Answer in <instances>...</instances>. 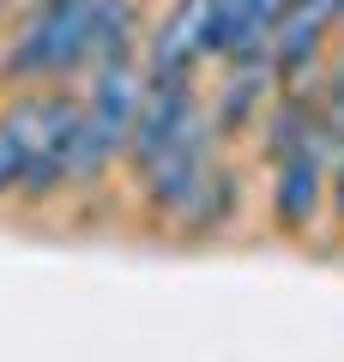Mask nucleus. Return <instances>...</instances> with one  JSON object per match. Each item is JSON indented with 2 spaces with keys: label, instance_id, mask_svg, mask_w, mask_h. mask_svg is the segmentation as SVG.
Wrapping results in <instances>:
<instances>
[{
  "label": "nucleus",
  "instance_id": "9",
  "mask_svg": "<svg viewBox=\"0 0 344 362\" xmlns=\"http://www.w3.org/2000/svg\"><path fill=\"white\" fill-rule=\"evenodd\" d=\"M272 78H278L272 54H254V61H229L224 90H217V103L205 109V115H212V127H217V139H224V133H242L248 121H254V103L266 97Z\"/></svg>",
  "mask_w": 344,
  "mask_h": 362
},
{
  "label": "nucleus",
  "instance_id": "5",
  "mask_svg": "<svg viewBox=\"0 0 344 362\" xmlns=\"http://www.w3.org/2000/svg\"><path fill=\"white\" fill-rule=\"evenodd\" d=\"M193 121H205L193 78H164V73H151V66H145V97H139V121H133L127 163L139 169L145 157H157L169 139H181Z\"/></svg>",
  "mask_w": 344,
  "mask_h": 362
},
{
  "label": "nucleus",
  "instance_id": "2",
  "mask_svg": "<svg viewBox=\"0 0 344 362\" xmlns=\"http://www.w3.org/2000/svg\"><path fill=\"white\" fill-rule=\"evenodd\" d=\"M145 73L133 54L91 66V97L79 103V151H73V181L109 175L133 145V121H139Z\"/></svg>",
  "mask_w": 344,
  "mask_h": 362
},
{
  "label": "nucleus",
  "instance_id": "6",
  "mask_svg": "<svg viewBox=\"0 0 344 362\" xmlns=\"http://www.w3.org/2000/svg\"><path fill=\"white\" fill-rule=\"evenodd\" d=\"M320 199H326V139L272 163V218H278V230L302 235L314 223Z\"/></svg>",
  "mask_w": 344,
  "mask_h": 362
},
{
  "label": "nucleus",
  "instance_id": "8",
  "mask_svg": "<svg viewBox=\"0 0 344 362\" xmlns=\"http://www.w3.org/2000/svg\"><path fill=\"white\" fill-rule=\"evenodd\" d=\"M320 139H332L326 103H314L308 90H284L278 103H272V115H266V163L302 151V145H320Z\"/></svg>",
  "mask_w": 344,
  "mask_h": 362
},
{
  "label": "nucleus",
  "instance_id": "7",
  "mask_svg": "<svg viewBox=\"0 0 344 362\" xmlns=\"http://www.w3.org/2000/svg\"><path fill=\"white\" fill-rule=\"evenodd\" d=\"M200 61H212V0H176L151 37L145 66L164 78H193Z\"/></svg>",
  "mask_w": 344,
  "mask_h": 362
},
{
  "label": "nucleus",
  "instance_id": "10",
  "mask_svg": "<svg viewBox=\"0 0 344 362\" xmlns=\"http://www.w3.org/2000/svg\"><path fill=\"white\" fill-rule=\"evenodd\" d=\"M236 199H242V187L229 181V169H224V163H217V169H212V181L193 194V206L181 211L176 223H181V230H200V235H205V230H217V223L236 211Z\"/></svg>",
  "mask_w": 344,
  "mask_h": 362
},
{
  "label": "nucleus",
  "instance_id": "4",
  "mask_svg": "<svg viewBox=\"0 0 344 362\" xmlns=\"http://www.w3.org/2000/svg\"><path fill=\"white\" fill-rule=\"evenodd\" d=\"M212 169H217V127H212V115H205V121H193L181 139H169L157 157L139 163V194H145V206H151L157 218H181V211L193 206V194L212 181Z\"/></svg>",
  "mask_w": 344,
  "mask_h": 362
},
{
  "label": "nucleus",
  "instance_id": "3",
  "mask_svg": "<svg viewBox=\"0 0 344 362\" xmlns=\"http://www.w3.org/2000/svg\"><path fill=\"white\" fill-rule=\"evenodd\" d=\"M97 13L103 0H49L25 18V30L13 37L6 73L13 78H61L73 66H91V42H97Z\"/></svg>",
  "mask_w": 344,
  "mask_h": 362
},
{
  "label": "nucleus",
  "instance_id": "12",
  "mask_svg": "<svg viewBox=\"0 0 344 362\" xmlns=\"http://www.w3.org/2000/svg\"><path fill=\"white\" fill-rule=\"evenodd\" d=\"M332 206L344 218V139H338V157H332Z\"/></svg>",
  "mask_w": 344,
  "mask_h": 362
},
{
  "label": "nucleus",
  "instance_id": "11",
  "mask_svg": "<svg viewBox=\"0 0 344 362\" xmlns=\"http://www.w3.org/2000/svg\"><path fill=\"white\" fill-rule=\"evenodd\" d=\"M326 127H332V139H344V54L332 61V85H326Z\"/></svg>",
  "mask_w": 344,
  "mask_h": 362
},
{
  "label": "nucleus",
  "instance_id": "13",
  "mask_svg": "<svg viewBox=\"0 0 344 362\" xmlns=\"http://www.w3.org/2000/svg\"><path fill=\"white\" fill-rule=\"evenodd\" d=\"M296 6H308V13H320V18H332V25L344 18V0H296Z\"/></svg>",
  "mask_w": 344,
  "mask_h": 362
},
{
  "label": "nucleus",
  "instance_id": "1",
  "mask_svg": "<svg viewBox=\"0 0 344 362\" xmlns=\"http://www.w3.org/2000/svg\"><path fill=\"white\" fill-rule=\"evenodd\" d=\"M79 103L67 90H25L0 109V199H55L73 187Z\"/></svg>",
  "mask_w": 344,
  "mask_h": 362
},
{
  "label": "nucleus",
  "instance_id": "14",
  "mask_svg": "<svg viewBox=\"0 0 344 362\" xmlns=\"http://www.w3.org/2000/svg\"><path fill=\"white\" fill-rule=\"evenodd\" d=\"M0 6H6V0H0Z\"/></svg>",
  "mask_w": 344,
  "mask_h": 362
}]
</instances>
